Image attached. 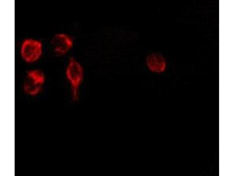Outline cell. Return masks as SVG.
I'll return each instance as SVG.
<instances>
[{
	"instance_id": "obj_1",
	"label": "cell",
	"mask_w": 234,
	"mask_h": 176,
	"mask_svg": "<svg viewBox=\"0 0 234 176\" xmlns=\"http://www.w3.org/2000/svg\"><path fill=\"white\" fill-rule=\"evenodd\" d=\"M66 77L71 87L72 98L76 101L79 97V89L84 76V71L80 64L71 57L66 70Z\"/></svg>"
},
{
	"instance_id": "obj_2",
	"label": "cell",
	"mask_w": 234,
	"mask_h": 176,
	"mask_svg": "<svg viewBox=\"0 0 234 176\" xmlns=\"http://www.w3.org/2000/svg\"><path fill=\"white\" fill-rule=\"evenodd\" d=\"M42 45L39 40L32 39L25 40L20 48V53L23 59L28 63L35 62L40 57Z\"/></svg>"
},
{
	"instance_id": "obj_3",
	"label": "cell",
	"mask_w": 234,
	"mask_h": 176,
	"mask_svg": "<svg viewBox=\"0 0 234 176\" xmlns=\"http://www.w3.org/2000/svg\"><path fill=\"white\" fill-rule=\"evenodd\" d=\"M45 81L44 74L38 70H34L27 73L24 84V89L29 95L34 96L40 91Z\"/></svg>"
},
{
	"instance_id": "obj_4",
	"label": "cell",
	"mask_w": 234,
	"mask_h": 176,
	"mask_svg": "<svg viewBox=\"0 0 234 176\" xmlns=\"http://www.w3.org/2000/svg\"><path fill=\"white\" fill-rule=\"evenodd\" d=\"M51 43L55 52L58 55H63L66 54L72 48L73 41L68 35L58 33L54 36Z\"/></svg>"
},
{
	"instance_id": "obj_5",
	"label": "cell",
	"mask_w": 234,
	"mask_h": 176,
	"mask_svg": "<svg viewBox=\"0 0 234 176\" xmlns=\"http://www.w3.org/2000/svg\"><path fill=\"white\" fill-rule=\"evenodd\" d=\"M146 62L149 70L155 73L163 72L166 67L164 58L161 54L157 53H153L148 55L146 58Z\"/></svg>"
}]
</instances>
